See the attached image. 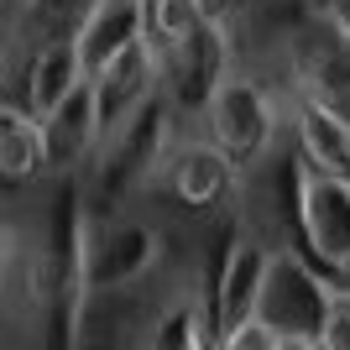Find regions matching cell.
I'll use <instances>...</instances> for the list:
<instances>
[{
    "mask_svg": "<svg viewBox=\"0 0 350 350\" xmlns=\"http://www.w3.org/2000/svg\"><path fill=\"white\" fill-rule=\"evenodd\" d=\"M204 120H209V136H215V142L225 146L241 167H251V162H262L267 152H272V142H278L282 105L267 94L262 79L230 68L225 79H219V89H215V100H209Z\"/></svg>",
    "mask_w": 350,
    "mask_h": 350,
    "instance_id": "cell-2",
    "label": "cell"
},
{
    "mask_svg": "<svg viewBox=\"0 0 350 350\" xmlns=\"http://www.w3.org/2000/svg\"><path fill=\"white\" fill-rule=\"evenodd\" d=\"M282 110H288V120H293L298 152H304L314 167H324V173L350 178V120L335 116L329 105H319L314 94H304V89H288V94H282Z\"/></svg>",
    "mask_w": 350,
    "mask_h": 350,
    "instance_id": "cell-10",
    "label": "cell"
},
{
    "mask_svg": "<svg viewBox=\"0 0 350 350\" xmlns=\"http://www.w3.org/2000/svg\"><path fill=\"white\" fill-rule=\"evenodd\" d=\"M293 89L314 94L319 105H329L335 116L350 120V16L319 11L308 16L288 53Z\"/></svg>",
    "mask_w": 350,
    "mask_h": 350,
    "instance_id": "cell-3",
    "label": "cell"
},
{
    "mask_svg": "<svg viewBox=\"0 0 350 350\" xmlns=\"http://www.w3.org/2000/svg\"><path fill=\"white\" fill-rule=\"evenodd\" d=\"M293 209H298V235L308 256L335 278L350 267V178L324 173L298 152L293 162Z\"/></svg>",
    "mask_w": 350,
    "mask_h": 350,
    "instance_id": "cell-1",
    "label": "cell"
},
{
    "mask_svg": "<svg viewBox=\"0 0 350 350\" xmlns=\"http://www.w3.org/2000/svg\"><path fill=\"white\" fill-rule=\"evenodd\" d=\"M47 136H53V167H79L100 152L105 131H100V110H94V84H79L68 100L47 116Z\"/></svg>",
    "mask_w": 350,
    "mask_h": 350,
    "instance_id": "cell-13",
    "label": "cell"
},
{
    "mask_svg": "<svg viewBox=\"0 0 350 350\" xmlns=\"http://www.w3.org/2000/svg\"><path fill=\"white\" fill-rule=\"evenodd\" d=\"M324 350H350V288H335L329 282V308H324Z\"/></svg>",
    "mask_w": 350,
    "mask_h": 350,
    "instance_id": "cell-17",
    "label": "cell"
},
{
    "mask_svg": "<svg viewBox=\"0 0 350 350\" xmlns=\"http://www.w3.org/2000/svg\"><path fill=\"white\" fill-rule=\"evenodd\" d=\"M324 308H329V278H314L304 256L293 251H278L272 256V272H267V293H262V308L267 319L288 329L293 350H324Z\"/></svg>",
    "mask_w": 350,
    "mask_h": 350,
    "instance_id": "cell-5",
    "label": "cell"
},
{
    "mask_svg": "<svg viewBox=\"0 0 350 350\" xmlns=\"http://www.w3.org/2000/svg\"><path fill=\"white\" fill-rule=\"evenodd\" d=\"M94 110H100V131L116 136L126 120L142 110L152 94H162V53L152 37H142V42H131L120 58H110L94 79Z\"/></svg>",
    "mask_w": 350,
    "mask_h": 350,
    "instance_id": "cell-6",
    "label": "cell"
},
{
    "mask_svg": "<svg viewBox=\"0 0 350 350\" xmlns=\"http://www.w3.org/2000/svg\"><path fill=\"white\" fill-rule=\"evenodd\" d=\"M84 79H89V68H84V53H79V31L73 37H47V42H31L27 68L11 79V89H16L11 100H21L27 110H37L47 120Z\"/></svg>",
    "mask_w": 350,
    "mask_h": 350,
    "instance_id": "cell-8",
    "label": "cell"
},
{
    "mask_svg": "<svg viewBox=\"0 0 350 350\" xmlns=\"http://www.w3.org/2000/svg\"><path fill=\"white\" fill-rule=\"evenodd\" d=\"M142 37H146V0H94L84 27H79V53H84L89 79Z\"/></svg>",
    "mask_w": 350,
    "mask_h": 350,
    "instance_id": "cell-11",
    "label": "cell"
},
{
    "mask_svg": "<svg viewBox=\"0 0 350 350\" xmlns=\"http://www.w3.org/2000/svg\"><path fill=\"white\" fill-rule=\"evenodd\" d=\"M219 350H293V340H288V329H278L267 314H251V319H241L235 329L219 335Z\"/></svg>",
    "mask_w": 350,
    "mask_h": 350,
    "instance_id": "cell-16",
    "label": "cell"
},
{
    "mask_svg": "<svg viewBox=\"0 0 350 350\" xmlns=\"http://www.w3.org/2000/svg\"><path fill=\"white\" fill-rule=\"evenodd\" d=\"M199 5H204L209 21H230V11H235V0H199Z\"/></svg>",
    "mask_w": 350,
    "mask_h": 350,
    "instance_id": "cell-18",
    "label": "cell"
},
{
    "mask_svg": "<svg viewBox=\"0 0 350 350\" xmlns=\"http://www.w3.org/2000/svg\"><path fill=\"white\" fill-rule=\"evenodd\" d=\"M272 256L278 251L267 246V241H256V235H241L230 246V256H225V267H219V278H215V329L219 335L262 308Z\"/></svg>",
    "mask_w": 350,
    "mask_h": 350,
    "instance_id": "cell-9",
    "label": "cell"
},
{
    "mask_svg": "<svg viewBox=\"0 0 350 350\" xmlns=\"http://www.w3.org/2000/svg\"><path fill=\"white\" fill-rule=\"evenodd\" d=\"M235 68L230 58V31L225 21H204L189 42L162 47V94L173 100L178 116H204L215 100L219 79Z\"/></svg>",
    "mask_w": 350,
    "mask_h": 350,
    "instance_id": "cell-4",
    "label": "cell"
},
{
    "mask_svg": "<svg viewBox=\"0 0 350 350\" xmlns=\"http://www.w3.org/2000/svg\"><path fill=\"white\" fill-rule=\"evenodd\" d=\"M235 173L241 162L215 142V136H189V142H173L167 157H162V178H167V193L189 209H215L225 204V193L235 189Z\"/></svg>",
    "mask_w": 350,
    "mask_h": 350,
    "instance_id": "cell-7",
    "label": "cell"
},
{
    "mask_svg": "<svg viewBox=\"0 0 350 350\" xmlns=\"http://www.w3.org/2000/svg\"><path fill=\"white\" fill-rule=\"evenodd\" d=\"M146 345L157 350H199V345H219V329L215 319H209V308L199 293H173L167 304H162V314L152 319V335H146Z\"/></svg>",
    "mask_w": 350,
    "mask_h": 350,
    "instance_id": "cell-14",
    "label": "cell"
},
{
    "mask_svg": "<svg viewBox=\"0 0 350 350\" xmlns=\"http://www.w3.org/2000/svg\"><path fill=\"white\" fill-rule=\"evenodd\" d=\"M209 16L199 0H146V37L162 47H178V42H189L193 31L204 27Z\"/></svg>",
    "mask_w": 350,
    "mask_h": 350,
    "instance_id": "cell-15",
    "label": "cell"
},
{
    "mask_svg": "<svg viewBox=\"0 0 350 350\" xmlns=\"http://www.w3.org/2000/svg\"><path fill=\"white\" fill-rule=\"evenodd\" d=\"M47 167H53L47 120L27 110L21 100H5L0 105V173H5V183H31Z\"/></svg>",
    "mask_w": 350,
    "mask_h": 350,
    "instance_id": "cell-12",
    "label": "cell"
}]
</instances>
